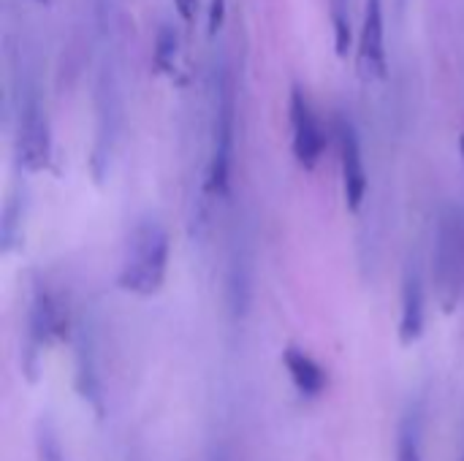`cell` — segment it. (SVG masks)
I'll list each match as a JSON object with an SVG mask.
<instances>
[{
	"label": "cell",
	"instance_id": "obj_1",
	"mask_svg": "<svg viewBox=\"0 0 464 461\" xmlns=\"http://www.w3.org/2000/svg\"><path fill=\"white\" fill-rule=\"evenodd\" d=\"M169 253H171V242L166 226L155 217H144L141 223H136V228L128 236L117 285L139 299L158 296L166 285Z\"/></svg>",
	"mask_w": 464,
	"mask_h": 461
},
{
	"label": "cell",
	"instance_id": "obj_2",
	"mask_svg": "<svg viewBox=\"0 0 464 461\" xmlns=\"http://www.w3.org/2000/svg\"><path fill=\"white\" fill-rule=\"evenodd\" d=\"M435 291L446 312H451L462 296L464 285V215L462 209H446L435 236Z\"/></svg>",
	"mask_w": 464,
	"mask_h": 461
},
{
	"label": "cell",
	"instance_id": "obj_3",
	"mask_svg": "<svg viewBox=\"0 0 464 461\" xmlns=\"http://www.w3.org/2000/svg\"><path fill=\"white\" fill-rule=\"evenodd\" d=\"M63 334H65V323L57 299L44 288V283H35L30 315H27V337H24V370L30 378H35V364L44 348H49Z\"/></svg>",
	"mask_w": 464,
	"mask_h": 461
},
{
	"label": "cell",
	"instance_id": "obj_4",
	"mask_svg": "<svg viewBox=\"0 0 464 461\" xmlns=\"http://www.w3.org/2000/svg\"><path fill=\"white\" fill-rule=\"evenodd\" d=\"M231 155H234V92L231 82H220L215 125H212V160H209V190L215 196L228 193L231 179Z\"/></svg>",
	"mask_w": 464,
	"mask_h": 461
},
{
	"label": "cell",
	"instance_id": "obj_5",
	"mask_svg": "<svg viewBox=\"0 0 464 461\" xmlns=\"http://www.w3.org/2000/svg\"><path fill=\"white\" fill-rule=\"evenodd\" d=\"M291 130H294V158L302 168L313 171L324 152L321 122L307 101V95L294 87L291 90Z\"/></svg>",
	"mask_w": 464,
	"mask_h": 461
},
{
	"label": "cell",
	"instance_id": "obj_6",
	"mask_svg": "<svg viewBox=\"0 0 464 461\" xmlns=\"http://www.w3.org/2000/svg\"><path fill=\"white\" fill-rule=\"evenodd\" d=\"M16 152H19V163L27 171H41L49 163V128L35 98H30L19 111Z\"/></svg>",
	"mask_w": 464,
	"mask_h": 461
},
{
	"label": "cell",
	"instance_id": "obj_7",
	"mask_svg": "<svg viewBox=\"0 0 464 461\" xmlns=\"http://www.w3.org/2000/svg\"><path fill=\"white\" fill-rule=\"evenodd\" d=\"M340 163H343V193L351 212H359L367 198V168L362 155V141L356 128L343 120L340 122Z\"/></svg>",
	"mask_w": 464,
	"mask_h": 461
},
{
	"label": "cell",
	"instance_id": "obj_8",
	"mask_svg": "<svg viewBox=\"0 0 464 461\" xmlns=\"http://www.w3.org/2000/svg\"><path fill=\"white\" fill-rule=\"evenodd\" d=\"M359 62L362 71L372 79L386 76V30H383V3L367 0L364 22L359 35Z\"/></svg>",
	"mask_w": 464,
	"mask_h": 461
},
{
	"label": "cell",
	"instance_id": "obj_9",
	"mask_svg": "<svg viewBox=\"0 0 464 461\" xmlns=\"http://www.w3.org/2000/svg\"><path fill=\"white\" fill-rule=\"evenodd\" d=\"M427 323V299H424V283L416 266L405 269L402 277V307H400V342L416 345L424 334Z\"/></svg>",
	"mask_w": 464,
	"mask_h": 461
},
{
	"label": "cell",
	"instance_id": "obj_10",
	"mask_svg": "<svg viewBox=\"0 0 464 461\" xmlns=\"http://www.w3.org/2000/svg\"><path fill=\"white\" fill-rule=\"evenodd\" d=\"M76 386H79V394L87 402H92V408L101 413V380H98L92 331H90L87 323H79V340H76Z\"/></svg>",
	"mask_w": 464,
	"mask_h": 461
},
{
	"label": "cell",
	"instance_id": "obj_11",
	"mask_svg": "<svg viewBox=\"0 0 464 461\" xmlns=\"http://www.w3.org/2000/svg\"><path fill=\"white\" fill-rule=\"evenodd\" d=\"M283 364H285L288 378L294 380V386H296V391L302 397L315 399V397L324 394V389H326V372H324V367L310 353H304L302 348H288L283 353Z\"/></svg>",
	"mask_w": 464,
	"mask_h": 461
},
{
	"label": "cell",
	"instance_id": "obj_12",
	"mask_svg": "<svg viewBox=\"0 0 464 461\" xmlns=\"http://www.w3.org/2000/svg\"><path fill=\"white\" fill-rule=\"evenodd\" d=\"M397 461H424V446H421V416L408 413L400 424L397 435Z\"/></svg>",
	"mask_w": 464,
	"mask_h": 461
},
{
	"label": "cell",
	"instance_id": "obj_13",
	"mask_svg": "<svg viewBox=\"0 0 464 461\" xmlns=\"http://www.w3.org/2000/svg\"><path fill=\"white\" fill-rule=\"evenodd\" d=\"M177 54V30L171 24H160L155 38V62L160 71H169Z\"/></svg>",
	"mask_w": 464,
	"mask_h": 461
},
{
	"label": "cell",
	"instance_id": "obj_14",
	"mask_svg": "<svg viewBox=\"0 0 464 461\" xmlns=\"http://www.w3.org/2000/svg\"><path fill=\"white\" fill-rule=\"evenodd\" d=\"M38 448H41V461H63L60 443L52 432L49 421H41V435H38Z\"/></svg>",
	"mask_w": 464,
	"mask_h": 461
},
{
	"label": "cell",
	"instance_id": "obj_15",
	"mask_svg": "<svg viewBox=\"0 0 464 461\" xmlns=\"http://www.w3.org/2000/svg\"><path fill=\"white\" fill-rule=\"evenodd\" d=\"M220 19H223V0H212V8H209V33L218 30Z\"/></svg>",
	"mask_w": 464,
	"mask_h": 461
},
{
	"label": "cell",
	"instance_id": "obj_16",
	"mask_svg": "<svg viewBox=\"0 0 464 461\" xmlns=\"http://www.w3.org/2000/svg\"><path fill=\"white\" fill-rule=\"evenodd\" d=\"M177 3V8H179V14L185 16V19H190L193 16V11H196V0H174Z\"/></svg>",
	"mask_w": 464,
	"mask_h": 461
},
{
	"label": "cell",
	"instance_id": "obj_17",
	"mask_svg": "<svg viewBox=\"0 0 464 461\" xmlns=\"http://www.w3.org/2000/svg\"><path fill=\"white\" fill-rule=\"evenodd\" d=\"M462 155H464V136H462Z\"/></svg>",
	"mask_w": 464,
	"mask_h": 461
}]
</instances>
